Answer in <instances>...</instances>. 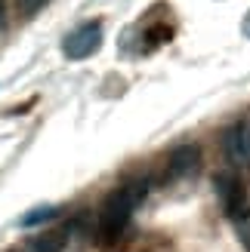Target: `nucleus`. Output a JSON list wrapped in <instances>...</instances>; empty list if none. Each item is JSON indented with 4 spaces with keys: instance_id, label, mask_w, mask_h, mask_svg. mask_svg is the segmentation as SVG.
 <instances>
[{
    "instance_id": "7ed1b4c3",
    "label": "nucleus",
    "mask_w": 250,
    "mask_h": 252,
    "mask_svg": "<svg viewBox=\"0 0 250 252\" xmlns=\"http://www.w3.org/2000/svg\"><path fill=\"white\" fill-rule=\"evenodd\" d=\"M213 191H216V197H219L222 209H226V216L235 219V224H241L244 216H247V191H244V185L238 182V175H232V172L216 175Z\"/></svg>"
},
{
    "instance_id": "0eeeda50",
    "label": "nucleus",
    "mask_w": 250,
    "mask_h": 252,
    "mask_svg": "<svg viewBox=\"0 0 250 252\" xmlns=\"http://www.w3.org/2000/svg\"><path fill=\"white\" fill-rule=\"evenodd\" d=\"M53 216H56V209H53V206H46V209H34V212H25L19 224H22V228H34V224H43V221H49Z\"/></svg>"
},
{
    "instance_id": "9d476101",
    "label": "nucleus",
    "mask_w": 250,
    "mask_h": 252,
    "mask_svg": "<svg viewBox=\"0 0 250 252\" xmlns=\"http://www.w3.org/2000/svg\"><path fill=\"white\" fill-rule=\"evenodd\" d=\"M0 6H3V0H0Z\"/></svg>"
},
{
    "instance_id": "6e6552de",
    "label": "nucleus",
    "mask_w": 250,
    "mask_h": 252,
    "mask_svg": "<svg viewBox=\"0 0 250 252\" xmlns=\"http://www.w3.org/2000/svg\"><path fill=\"white\" fill-rule=\"evenodd\" d=\"M46 3L49 0H19V9H22V16H34V12H41Z\"/></svg>"
},
{
    "instance_id": "f257e3e1",
    "label": "nucleus",
    "mask_w": 250,
    "mask_h": 252,
    "mask_svg": "<svg viewBox=\"0 0 250 252\" xmlns=\"http://www.w3.org/2000/svg\"><path fill=\"white\" fill-rule=\"evenodd\" d=\"M145 194H148V179H130V182H124L118 191H111L105 197L102 209H99V240L115 243L118 237L127 231L133 212L139 209Z\"/></svg>"
},
{
    "instance_id": "1a4fd4ad",
    "label": "nucleus",
    "mask_w": 250,
    "mask_h": 252,
    "mask_svg": "<svg viewBox=\"0 0 250 252\" xmlns=\"http://www.w3.org/2000/svg\"><path fill=\"white\" fill-rule=\"evenodd\" d=\"M244 34L250 37V16H247V22H244Z\"/></svg>"
},
{
    "instance_id": "423d86ee",
    "label": "nucleus",
    "mask_w": 250,
    "mask_h": 252,
    "mask_svg": "<svg viewBox=\"0 0 250 252\" xmlns=\"http://www.w3.org/2000/svg\"><path fill=\"white\" fill-rule=\"evenodd\" d=\"M68 243V228H56V231H46L41 237L31 240V252H62Z\"/></svg>"
},
{
    "instance_id": "f03ea898",
    "label": "nucleus",
    "mask_w": 250,
    "mask_h": 252,
    "mask_svg": "<svg viewBox=\"0 0 250 252\" xmlns=\"http://www.w3.org/2000/svg\"><path fill=\"white\" fill-rule=\"evenodd\" d=\"M99 46H102V22H83L62 40V53L71 62H81L93 56Z\"/></svg>"
},
{
    "instance_id": "39448f33",
    "label": "nucleus",
    "mask_w": 250,
    "mask_h": 252,
    "mask_svg": "<svg viewBox=\"0 0 250 252\" xmlns=\"http://www.w3.org/2000/svg\"><path fill=\"white\" fill-rule=\"evenodd\" d=\"M201 169V148L198 145H182L167 157V179H189Z\"/></svg>"
},
{
    "instance_id": "20e7f679",
    "label": "nucleus",
    "mask_w": 250,
    "mask_h": 252,
    "mask_svg": "<svg viewBox=\"0 0 250 252\" xmlns=\"http://www.w3.org/2000/svg\"><path fill=\"white\" fill-rule=\"evenodd\" d=\"M222 151L235 166H250V120H238L222 132Z\"/></svg>"
}]
</instances>
